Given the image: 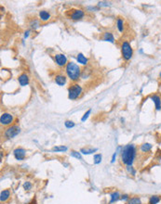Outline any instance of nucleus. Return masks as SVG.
<instances>
[{
    "label": "nucleus",
    "instance_id": "nucleus-35",
    "mask_svg": "<svg viewBox=\"0 0 161 204\" xmlns=\"http://www.w3.org/2000/svg\"><path fill=\"white\" fill-rule=\"evenodd\" d=\"M159 77H160V79H161V72H160V73H159Z\"/></svg>",
    "mask_w": 161,
    "mask_h": 204
},
{
    "label": "nucleus",
    "instance_id": "nucleus-23",
    "mask_svg": "<svg viewBox=\"0 0 161 204\" xmlns=\"http://www.w3.org/2000/svg\"><path fill=\"white\" fill-rule=\"evenodd\" d=\"M160 201L159 196H152L149 199V204H157Z\"/></svg>",
    "mask_w": 161,
    "mask_h": 204
},
{
    "label": "nucleus",
    "instance_id": "nucleus-13",
    "mask_svg": "<svg viewBox=\"0 0 161 204\" xmlns=\"http://www.w3.org/2000/svg\"><path fill=\"white\" fill-rule=\"evenodd\" d=\"M103 40L106 42H110V43H115V37L113 36V34L109 33V32H106V33L103 34Z\"/></svg>",
    "mask_w": 161,
    "mask_h": 204
},
{
    "label": "nucleus",
    "instance_id": "nucleus-5",
    "mask_svg": "<svg viewBox=\"0 0 161 204\" xmlns=\"http://www.w3.org/2000/svg\"><path fill=\"white\" fill-rule=\"evenodd\" d=\"M21 132V129L19 126L13 125L11 127H9L6 130L5 132V136L7 138H13L14 136H16L17 135H19Z\"/></svg>",
    "mask_w": 161,
    "mask_h": 204
},
{
    "label": "nucleus",
    "instance_id": "nucleus-29",
    "mask_svg": "<svg viewBox=\"0 0 161 204\" xmlns=\"http://www.w3.org/2000/svg\"><path fill=\"white\" fill-rule=\"evenodd\" d=\"M31 188H32V184L30 182H25L23 184V188L25 190H29V189H31Z\"/></svg>",
    "mask_w": 161,
    "mask_h": 204
},
{
    "label": "nucleus",
    "instance_id": "nucleus-7",
    "mask_svg": "<svg viewBox=\"0 0 161 204\" xmlns=\"http://www.w3.org/2000/svg\"><path fill=\"white\" fill-rule=\"evenodd\" d=\"M54 59L58 66L64 67V66L67 65V58H66V56L64 54H56L54 57Z\"/></svg>",
    "mask_w": 161,
    "mask_h": 204
},
{
    "label": "nucleus",
    "instance_id": "nucleus-4",
    "mask_svg": "<svg viewBox=\"0 0 161 204\" xmlns=\"http://www.w3.org/2000/svg\"><path fill=\"white\" fill-rule=\"evenodd\" d=\"M82 93V87L78 84H73L68 87V97L69 99H76Z\"/></svg>",
    "mask_w": 161,
    "mask_h": 204
},
{
    "label": "nucleus",
    "instance_id": "nucleus-19",
    "mask_svg": "<svg viewBox=\"0 0 161 204\" xmlns=\"http://www.w3.org/2000/svg\"><path fill=\"white\" fill-rule=\"evenodd\" d=\"M117 26L118 31H119L120 33H122V32L124 31V22H123V20L118 18L117 20Z\"/></svg>",
    "mask_w": 161,
    "mask_h": 204
},
{
    "label": "nucleus",
    "instance_id": "nucleus-33",
    "mask_svg": "<svg viewBox=\"0 0 161 204\" xmlns=\"http://www.w3.org/2000/svg\"><path fill=\"white\" fill-rule=\"evenodd\" d=\"M123 200H127L128 199H129V196L127 195V194H125V195H123L122 196V198H121Z\"/></svg>",
    "mask_w": 161,
    "mask_h": 204
},
{
    "label": "nucleus",
    "instance_id": "nucleus-16",
    "mask_svg": "<svg viewBox=\"0 0 161 204\" xmlns=\"http://www.w3.org/2000/svg\"><path fill=\"white\" fill-rule=\"evenodd\" d=\"M10 197V191L9 189H5V190H3L1 192V195H0V199H1V201H6L7 199Z\"/></svg>",
    "mask_w": 161,
    "mask_h": 204
},
{
    "label": "nucleus",
    "instance_id": "nucleus-24",
    "mask_svg": "<svg viewBox=\"0 0 161 204\" xmlns=\"http://www.w3.org/2000/svg\"><path fill=\"white\" fill-rule=\"evenodd\" d=\"M30 26H31V28H32V29L36 30V29H37L38 27H39V22H38V20H32V22H31Z\"/></svg>",
    "mask_w": 161,
    "mask_h": 204
},
{
    "label": "nucleus",
    "instance_id": "nucleus-25",
    "mask_svg": "<svg viewBox=\"0 0 161 204\" xmlns=\"http://www.w3.org/2000/svg\"><path fill=\"white\" fill-rule=\"evenodd\" d=\"M101 154H95L94 155V163L95 164H99L101 163Z\"/></svg>",
    "mask_w": 161,
    "mask_h": 204
},
{
    "label": "nucleus",
    "instance_id": "nucleus-14",
    "mask_svg": "<svg viewBox=\"0 0 161 204\" xmlns=\"http://www.w3.org/2000/svg\"><path fill=\"white\" fill-rule=\"evenodd\" d=\"M39 18L42 22H47V20L50 19V14L46 10H41L39 12Z\"/></svg>",
    "mask_w": 161,
    "mask_h": 204
},
{
    "label": "nucleus",
    "instance_id": "nucleus-2",
    "mask_svg": "<svg viewBox=\"0 0 161 204\" xmlns=\"http://www.w3.org/2000/svg\"><path fill=\"white\" fill-rule=\"evenodd\" d=\"M65 72L67 76L74 82L78 81L81 76L80 67L78 64H76L74 61H70L67 63V65L65 67Z\"/></svg>",
    "mask_w": 161,
    "mask_h": 204
},
{
    "label": "nucleus",
    "instance_id": "nucleus-3",
    "mask_svg": "<svg viewBox=\"0 0 161 204\" xmlns=\"http://www.w3.org/2000/svg\"><path fill=\"white\" fill-rule=\"evenodd\" d=\"M121 53H122V57H123V59L126 61H129V59L132 58L133 49H132L131 44H129L128 41H124L123 43L121 44Z\"/></svg>",
    "mask_w": 161,
    "mask_h": 204
},
{
    "label": "nucleus",
    "instance_id": "nucleus-1",
    "mask_svg": "<svg viewBox=\"0 0 161 204\" xmlns=\"http://www.w3.org/2000/svg\"><path fill=\"white\" fill-rule=\"evenodd\" d=\"M136 157V147L132 144L125 146L121 151V159L127 166H131Z\"/></svg>",
    "mask_w": 161,
    "mask_h": 204
},
{
    "label": "nucleus",
    "instance_id": "nucleus-31",
    "mask_svg": "<svg viewBox=\"0 0 161 204\" xmlns=\"http://www.w3.org/2000/svg\"><path fill=\"white\" fill-rule=\"evenodd\" d=\"M109 6V3L107 2H99L98 3V7H108Z\"/></svg>",
    "mask_w": 161,
    "mask_h": 204
},
{
    "label": "nucleus",
    "instance_id": "nucleus-9",
    "mask_svg": "<svg viewBox=\"0 0 161 204\" xmlns=\"http://www.w3.org/2000/svg\"><path fill=\"white\" fill-rule=\"evenodd\" d=\"M13 154H14V157H15L16 160L23 161L25 159L26 151H25V149H22V147H18V149H16L13 151Z\"/></svg>",
    "mask_w": 161,
    "mask_h": 204
},
{
    "label": "nucleus",
    "instance_id": "nucleus-20",
    "mask_svg": "<svg viewBox=\"0 0 161 204\" xmlns=\"http://www.w3.org/2000/svg\"><path fill=\"white\" fill-rule=\"evenodd\" d=\"M66 150H67V147L65 146H56L52 149V151H54V152H64Z\"/></svg>",
    "mask_w": 161,
    "mask_h": 204
},
{
    "label": "nucleus",
    "instance_id": "nucleus-12",
    "mask_svg": "<svg viewBox=\"0 0 161 204\" xmlns=\"http://www.w3.org/2000/svg\"><path fill=\"white\" fill-rule=\"evenodd\" d=\"M55 83L58 84V86H64L66 83V77L64 74H58L55 76Z\"/></svg>",
    "mask_w": 161,
    "mask_h": 204
},
{
    "label": "nucleus",
    "instance_id": "nucleus-26",
    "mask_svg": "<svg viewBox=\"0 0 161 204\" xmlns=\"http://www.w3.org/2000/svg\"><path fill=\"white\" fill-rule=\"evenodd\" d=\"M71 156H72V157H75V158H76V159H78V160H81V159H82L81 154H80L79 152H78V151H75V150H72V151H71Z\"/></svg>",
    "mask_w": 161,
    "mask_h": 204
},
{
    "label": "nucleus",
    "instance_id": "nucleus-21",
    "mask_svg": "<svg viewBox=\"0 0 161 204\" xmlns=\"http://www.w3.org/2000/svg\"><path fill=\"white\" fill-rule=\"evenodd\" d=\"M127 204H142L141 199L138 198V197H135V198H131L128 200Z\"/></svg>",
    "mask_w": 161,
    "mask_h": 204
},
{
    "label": "nucleus",
    "instance_id": "nucleus-28",
    "mask_svg": "<svg viewBox=\"0 0 161 204\" xmlns=\"http://www.w3.org/2000/svg\"><path fill=\"white\" fill-rule=\"evenodd\" d=\"M90 113H91V110H90V109H89V110H87V112H85V114L83 115V117L81 118V121H82V122H85V121L87 120V119L89 118V116Z\"/></svg>",
    "mask_w": 161,
    "mask_h": 204
},
{
    "label": "nucleus",
    "instance_id": "nucleus-30",
    "mask_svg": "<svg viewBox=\"0 0 161 204\" xmlns=\"http://www.w3.org/2000/svg\"><path fill=\"white\" fill-rule=\"evenodd\" d=\"M127 171L129 172V174H131L132 175H135V174H136V171L134 170L132 166H127Z\"/></svg>",
    "mask_w": 161,
    "mask_h": 204
},
{
    "label": "nucleus",
    "instance_id": "nucleus-15",
    "mask_svg": "<svg viewBox=\"0 0 161 204\" xmlns=\"http://www.w3.org/2000/svg\"><path fill=\"white\" fill-rule=\"evenodd\" d=\"M76 59H78V63H80V64H82V65H87V59L84 56L82 53H78V56H76Z\"/></svg>",
    "mask_w": 161,
    "mask_h": 204
},
{
    "label": "nucleus",
    "instance_id": "nucleus-22",
    "mask_svg": "<svg viewBox=\"0 0 161 204\" xmlns=\"http://www.w3.org/2000/svg\"><path fill=\"white\" fill-rule=\"evenodd\" d=\"M119 193L118 192H114L111 194V200H110V203H113V202H115L117 200L119 199Z\"/></svg>",
    "mask_w": 161,
    "mask_h": 204
},
{
    "label": "nucleus",
    "instance_id": "nucleus-34",
    "mask_svg": "<svg viewBox=\"0 0 161 204\" xmlns=\"http://www.w3.org/2000/svg\"><path fill=\"white\" fill-rule=\"evenodd\" d=\"M29 33H30V31H26L25 33H24V38H27L29 36Z\"/></svg>",
    "mask_w": 161,
    "mask_h": 204
},
{
    "label": "nucleus",
    "instance_id": "nucleus-10",
    "mask_svg": "<svg viewBox=\"0 0 161 204\" xmlns=\"http://www.w3.org/2000/svg\"><path fill=\"white\" fill-rule=\"evenodd\" d=\"M18 81H19V84H21V86H25L29 84V77H28V75L26 74V73H23V74H21L19 76Z\"/></svg>",
    "mask_w": 161,
    "mask_h": 204
},
{
    "label": "nucleus",
    "instance_id": "nucleus-11",
    "mask_svg": "<svg viewBox=\"0 0 161 204\" xmlns=\"http://www.w3.org/2000/svg\"><path fill=\"white\" fill-rule=\"evenodd\" d=\"M151 99L154 101L155 103V107L156 111H160L161 110V97L157 95H153L151 96Z\"/></svg>",
    "mask_w": 161,
    "mask_h": 204
},
{
    "label": "nucleus",
    "instance_id": "nucleus-8",
    "mask_svg": "<svg viewBox=\"0 0 161 204\" xmlns=\"http://www.w3.org/2000/svg\"><path fill=\"white\" fill-rule=\"evenodd\" d=\"M13 122V116L9 113H3L0 117V122L2 125H9Z\"/></svg>",
    "mask_w": 161,
    "mask_h": 204
},
{
    "label": "nucleus",
    "instance_id": "nucleus-17",
    "mask_svg": "<svg viewBox=\"0 0 161 204\" xmlns=\"http://www.w3.org/2000/svg\"><path fill=\"white\" fill-rule=\"evenodd\" d=\"M98 149H89V147H83V149H80V152L84 155H89V154H91L93 152H95Z\"/></svg>",
    "mask_w": 161,
    "mask_h": 204
},
{
    "label": "nucleus",
    "instance_id": "nucleus-27",
    "mask_svg": "<svg viewBox=\"0 0 161 204\" xmlns=\"http://www.w3.org/2000/svg\"><path fill=\"white\" fill-rule=\"evenodd\" d=\"M64 125H65L66 128L70 129V128H73L75 126V122H73L72 121H66L64 122Z\"/></svg>",
    "mask_w": 161,
    "mask_h": 204
},
{
    "label": "nucleus",
    "instance_id": "nucleus-6",
    "mask_svg": "<svg viewBox=\"0 0 161 204\" xmlns=\"http://www.w3.org/2000/svg\"><path fill=\"white\" fill-rule=\"evenodd\" d=\"M85 16V13L82 9H72L69 12V18L73 20H79Z\"/></svg>",
    "mask_w": 161,
    "mask_h": 204
},
{
    "label": "nucleus",
    "instance_id": "nucleus-32",
    "mask_svg": "<svg viewBox=\"0 0 161 204\" xmlns=\"http://www.w3.org/2000/svg\"><path fill=\"white\" fill-rule=\"evenodd\" d=\"M115 157H117V152H115L113 154V157H112V161H111V163H115Z\"/></svg>",
    "mask_w": 161,
    "mask_h": 204
},
{
    "label": "nucleus",
    "instance_id": "nucleus-18",
    "mask_svg": "<svg viewBox=\"0 0 161 204\" xmlns=\"http://www.w3.org/2000/svg\"><path fill=\"white\" fill-rule=\"evenodd\" d=\"M152 149V145L150 143H144L141 146V150L142 152H148Z\"/></svg>",
    "mask_w": 161,
    "mask_h": 204
}]
</instances>
